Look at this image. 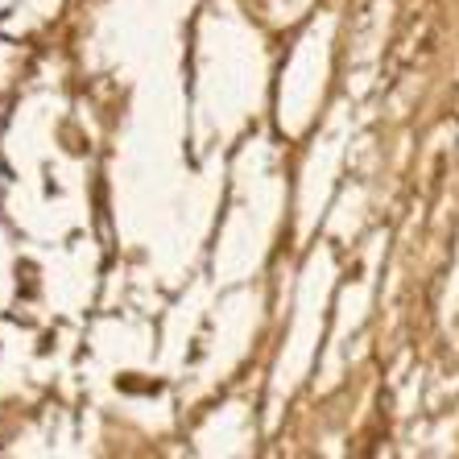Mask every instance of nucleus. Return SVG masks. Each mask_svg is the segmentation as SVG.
Here are the masks:
<instances>
[]
</instances>
